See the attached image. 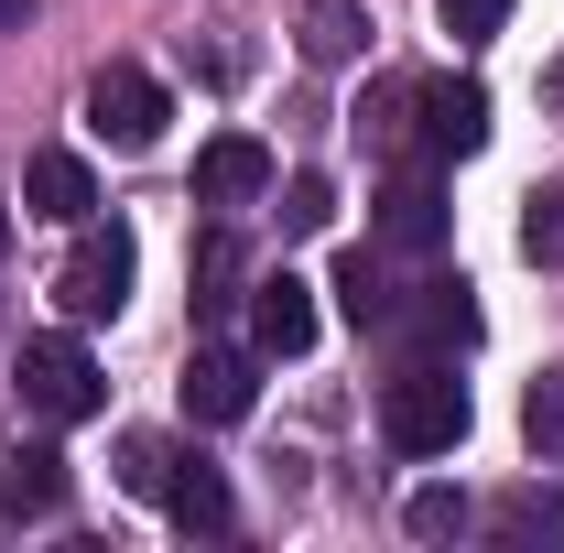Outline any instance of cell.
Wrapping results in <instances>:
<instances>
[{
    "label": "cell",
    "instance_id": "obj_1",
    "mask_svg": "<svg viewBox=\"0 0 564 553\" xmlns=\"http://www.w3.org/2000/svg\"><path fill=\"white\" fill-rule=\"evenodd\" d=\"M467 423H478V402H467V380H456L445 358H413V369L380 391V434H391L402 456H456Z\"/></svg>",
    "mask_w": 564,
    "mask_h": 553
},
{
    "label": "cell",
    "instance_id": "obj_2",
    "mask_svg": "<svg viewBox=\"0 0 564 553\" xmlns=\"http://www.w3.org/2000/svg\"><path fill=\"white\" fill-rule=\"evenodd\" d=\"M131 272H141L131 228H120V217H109V228H87V217H76V250H66V272H55V304H66L76 326H98V315H120V304H131Z\"/></svg>",
    "mask_w": 564,
    "mask_h": 553
},
{
    "label": "cell",
    "instance_id": "obj_3",
    "mask_svg": "<svg viewBox=\"0 0 564 553\" xmlns=\"http://www.w3.org/2000/svg\"><path fill=\"white\" fill-rule=\"evenodd\" d=\"M11 391H22V413L33 423H87L109 402V380H98V358L76 337H33L22 347V369H11Z\"/></svg>",
    "mask_w": 564,
    "mask_h": 553
},
{
    "label": "cell",
    "instance_id": "obj_4",
    "mask_svg": "<svg viewBox=\"0 0 564 553\" xmlns=\"http://www.w3.org/2000/svg\"><path fill=\"white\" fill-rule=\"evenodd\" d=\"M163 76H141V66H98L87 76V131L109 141V152H152L163 141Z\"/></svg>",
    "mask_w": 564,
    "mask_h": 553
},
{
    "label": "cell",
    "instance_id": "obj_5",
    "mask_svg": "<svg viewBox=\"0 0 564 553\" xmlns=\"http://www.w3.org/2000/svg\"><path fill=\"white\" fill-rule=\"evenodd\" d=\"M391 337H413L423 358H456V347H478V282L467 272H434L402 293V315H391Z\"/></svg>",
    "mask_w": 564,
    "mask_h": 553
},
{
    "label": "cell",
    "instance_id": "obj_6",
    "mask_svg": "<svg viewBox=\"0 0 564 553\" xmlns=\"http://www.w3.org/2000/svg\"><path fill=\"white\" fill-rule=\"evenodd\" d=\"M261 402V347H196L185 358V423H239Z\"/></svg>",
    "mask_w": 564,
    "mask_h": 553
},
{
    "label": "cell",
    "instance_id": "obj_7",
    "mask_svg": "<svg viewBox=\"0 0 564 553\" xmlns=\"http://www.w3.org/2000/svg\"><path fill=\"white\" fill-rule=\"evenodd\" d=\"M250 347H261V358H304V347H315V282L304 272H261L250 282Z\"/></svg>",
    "mask_w": 564,
    "mask_h": 553
},
{
    "label": "cell",
    "instance_id": "obj_8",
    "mask_svg": "<svg viewBox=\"0 0 564 553\" xmlns=\"http://www.w3.org/2000/svg\"><path fill=\"white\" fill-rule=\"evenodd\" d=\"M250 196H272V152L250 131H217L207 152H196V207H217V217H239Z\"/></svg>",
    "mask_w": 564,
    "mask_h": 553
},
{
    "label": "cell",
    "instance_id": "obj_9",
    "mask_svg": "<svg viewBox=\"0 0 564 553\" xmlns=\"http://www.w3.org/2000/svg\"><path fill=\"white\" fill-rule=\"evenodd\" d=\"M478 141H489V87H478V76H423V152L456 163V152H478Z\"/></svg>",
    "mask_w": 564,
    "mask_h": 553
},
{
    "label": "cell",
    "instance_id": "obj_10",
    "mask_svg": "<svg viewBox=\"0 0 564 553\" xmlns=\"http://www.w3.org/2000/svg\"><path fill=\"white\" fill-rule=\"evenodd\" d=\"M22 207L55 217V228H76V217L98 207V174H87L76 152H33V174H22Z\"/></svg>",
    "mask_w": 564,
    "mask_h": 553
},
{
    "label": "cell",
    "instance_id": "obj_11",
    "mask_svg": "<svg viewBox=\"0 0 564 553\" xmlns=\"http://www.w3.org/2000/svg\"><path fill=\"white\" fill-rule=\"evenodd\" d=\"M44 510H66V456L55 445H22L0 467V521H44Z\"/></svg>",
    "mask_w": 564,
    "mask_h": 553
},
{
    "label": "cell",
    "instance_id": "obj_12",
    "mask_svg": "<svg viewBox=\"0 0 564 553\" xmlns=\"http://www.w3.org/2000/svg\"><path fill=\"white\" fill-rule=\"evenodd\" d=\"M326 293H337V315H348L358 337H369V326H380V337H391V315H402V282L380 272V261H369V250H348V261H337V282H326Z\"/></svg>",
    "mask_w": 564,
    "mask_h": 553
},
{
    "label": "cell",
    "instance_id": "obj_13",
    "mask_svg": "<svg viewBox=\"0 0 564 553\" xmlns=\"http://www.w3.org/2000/svg\"><path fill=\"white\" fill-rule=\"evenodd\" d=\"M380 239H391V250H434V239H445V196H434V174H402V185L380 196Z\"/></svg>",
    "mask_w": 564,
    "mask_h": 553
},
{
    "label": "cell",
    "instance_id": "obj_14",
    "mask_svg": "<svg viewBox=\"0 0 564 553\" xmlns=\"http://www.w3.org/2000/svg\"><path fill=\"white\" fill-rule=\"evenodd\" d=\"M413 120H423V76H380V87L358 98V141H369V152H402Z\"/></svg>",
    "mask_w": 564,
    "mask_h": 553
},
{
    "label": "cell",
    "instance_id": "obj_15",
    "mask_svg": "<svg viewBox=\"0 0 564 553\" xmlns=\"http://www.w3.org/2000/svg\"><path fill=\"white\" fill-rule=\"evenodd\" d=\"M163 510H174L185 532H228V521H239V499H228V478H217L207 456H185V467H174V488H163Z\"/></svg>",
    "mask_w": 564,
    "mask_h": 553
},
{
    "label": "cell",
    "instance_id": "obj_16",
    "mask_svg": "<svg viewBox=\"0 0 564 553\" xmlns=\"http://www.w3.org/2000/svg\"><path fill=\"white\" fill-rule=\"evenodd\" d=\"M369 44V0H304V55L315 66H348Z\"/></svg>",
    "mask_w": 564,
    "mask_h": 553
},
{
    "label": "cell",
    "instance_id": "obj_17",
    "mask_svg": "<svg viewBox=\"0 0 564 553\" xmlns=\"http://www.w3.org/2000/svg\"><path fill=\"white\" fill-rule=\"evenodd\" d=\"M196 304H250V272H239V239H228V217L207 228V250H196Z\"/></svg>",
    "mask_w": 564,
    "mask_h": 553
},
{
    "label": "cell",
    "instance_id": "obj_18",
    "mask_svg": "<svg viewBox=\"0 0 564 553\" xmlns=\"http://www.w3.org/2000/svg\"><path fill=\"white\" fill-rule=\"evenodd\" d=\"M521 250H532L543 272H564V174H554V185H532V196H521Z\"/></svg>",
    "mask_w": 564,
    "mask_h": 553
},
{
    "label": "cell",
    "instance_id": "obj_19",
    "mask_svg": "<svg viewBox=\"0 0 564 553\" xmlns=\"http://www.w3.org/2000/svg\"><path fill=\"white\" fill-rule=\"evenodd\" d=\"M174 467H185V456H174L163 434H131V445H120V488H131V499H163Z\"/></svg>",
    "mask_w": 564,
    "mask_h": 553
},
{
    "label": "cell",
    "instance_id": "obj_20",
    "mask_svg": "<svg viewBox=\"0 0 564 553\" xmlns=\"http://www.w3.org/2000/svg\"><path fill=\"white\" fill-rule=\"evenodd\" d=\"M521 434H532V456H564V369H543L521 391Z\"/></svg>",
    "mask_w": 564,
    "mask_h": 553
},
{
    "label": "cell",
    "instance_id": "obj_21",
    "mask_svg": "<svg viewBox=\"0 0 564 553\" xmlns=\"http://www.w3.org/2000/svg\"><path fill=\"white\" fill-rule=\"evenodd\" d=\"M282 228H293V239L337 228V185H326V174H293V185H282Z\"/></svg>",
    "mask_w": 564,
    "mask_h": 553
},
{
    "label": "cell",
    "instance_id": "obj_22",
    "mask_svg": "<svg viewBox=\"0 0 564 553\" xmlns=\"http://www.w3.org/2000/svg\"><path fill=\"white\" fill-rule=\"evenodd\" d=\"M499 532H510V543H564V521H554L543 488H510V499H499Z\"/></svg>",
    "mask_w": 564,
    "mask_h": 553
},
{
    "label": "cell",
    "instance_id": "obj_23",
    "mask_svg": "<svg viewBox=\"0 0 564 553\" xmlns=\"http://www.w3.org/2000/svg\"><path fill=\"white\" fill-rule=\"evenodd\" d=\"M467 521H478V510H467L456 488H423V499H413V543H456Z\"/></svg>",
    "mask_w": 564,
    "mask_h": 553
},
{
    "label": "cell",
    "instance_id": "obj_24",
    "mask_svg": "<svg viewBox=\"0 0 564 553\" xmlns=\"http://www.w3.org/2000/svg\"><path fill=\"white\" fill-rule=\"evenodd\" d=\"M434 22H445L456 44H489L499 22H510V0H434Z\"/></svg>",
    "mask_w": 564,
    "mask_h": 553
},
{
    "label": "cell",
    "instance_id": "obj_25",
    "mask_svg": "<svg viewBox=\"0 0 564 553\" xmlns=\"http://www.w3.org/2000/svg\"><path fill=\"white\" fill-rule=\"evenodd\" d=\"M22 22H33V0H0V33H22Z\"/></svg>",
    "mask_w": 564,
    "mask_h": 553
},
{
    "label": "cell",
    "instance_id": "obj_26",
    "mask_svg": "<svg viewBox=\"0 0 564 553\" xmlns=\"http://www.w3.org/2000/svg\"><path fill=\"white\" fill-rule=\"evenodd\" d=\"M0 250H11V207H0Z\"/></svg>",
    "mask_w": 564,
    "mask_h": 553
}]
</instances>
